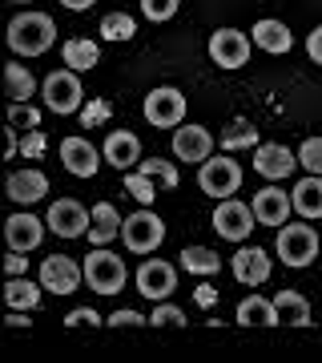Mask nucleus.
Returning <instances> with one entry per match:
<instances>
[{"label": "nucleus", "instance_id": "f257e3e1", "mask_svg": "<svg viewBox=\"0 0 322 363\" xmlns=\"http://www.w3.org/2000/svg\"><path fill=\"white\" fill-rule=\"evenodd\" d=\"M52 40H57V25H52L49 13H21V16H13V25H8V45H13V52H21V57H40V52H49Z\"/></svg>", "mask_w": 322, "mask_h": 363}, {"label": "nucleus", "instance_id": "f03ea898", "mask_svg": "<svg viewBox=\"0 0 322 363\" xmlns=\"http://www.w3.org/2000/svg\"><path fill=\"white\" fill-rule=\"evenodd\" d=\"M40 97H45V109L49 113H81L85 109V89H81V77L77 69H57L45 77L40 85Z\"/></svg>", "mask_w": 322, "mask_h": 363}, {"label": "nucleus", "instance_id": "7ed1b4c3", "mask_svg": "<svg viewBox=\"0 0 322 363\" xmlns=\"http://www.w3.org/2000/svg\"><path fill=\"white\" fill-rule=\"evenodd\" d=\"M318 230L314 226H306V222H290V226H278V259L286 262V267H294V271H302V267H310V262L318 259Z\"/></svg>", "mask_w": 322, "mask_h": 363}, {"label": "nucleus", "instance_id": "20e7f679", "mask_svg": "<svg viewBox=\"0 0 322 363\" xmlns=\"http://www.w3.org/2000/svg\"><path fill=\"white\" fill-rule=\"evenodd\" d=\"M85 283H89V291H97V295H117L121 286H125L129 271H125V259H117L113 250L105 247H93V255L85 262Z\"/></svg>", "mask_w": 322, "mask_h": 363}, {"label": "nucleus", "instance_id": "39448f33", "mask_svg": "<svg viewBox=\"0 0 322 363\" xmlns=\"http://www.w3.org/2000/svg\"><path fill=\"white\" fill-rule=\"evenodd\" d=\"M197 186H202V194H209V198H218L222 202V198L238 194V186H242V166L222 150L218 157H206V162H202V169H197Z\"/></svg>", "mask_w": 322, "mask_h": 363}, {"label": "nucleus", "instance_id": "423d86ee", "mask_svg": "<svg viewBox=\"0 0 322 363\" xmlns=\"http://www.w3.org/2000/svg\"><path fill=\"white\" fill-rule=\"evenodd\" d=\"M161 238H166V222L157 218L149 206H142L137 214H129L121 222V242H125L133 255H154L161 247Z\"/></svg>", "mask_w": 322, "mask_h": 363}, {"label": "nucleus", "instance_id": "0eeeda50", "mask_svg": "<svg viewBox=\"0 0 322 363\" xmlns=\"http://www.w3.org/2000/svg\"><path fill=\"white\" fill-rule=\"evenodd\" d=\"M181 117H185V97L173 85H157L149 97H145V121L157 125V130H178Z\"/></svg>", "mask_w": 322, "mask_h": 363}, {"label": "nucleus", "instance_id": "6e6552de", "mask_svg": "<svg viewBox=\"0 0 322 363\" xmlns=\"http://www.w3.org/2000/svg\"><path fill=\"white\" fill-rule=\"evenodd\" d=\"M254 206H246L238 198H222L218 210H214V230L222 238H230V242H246L250 230H254Z\"/></svg>", "mask_w": 322, "mask_h": 363}, {"label": "nucleus", "instance_id": "1a4fd4ad", "mask_svg": "<svg viewBox=\"0 0 322 363\" xmlns=\"http://www.w3.org/2000/svg\"><path fill=\"white\" fill-rule=\"evenodd\" d=\"M40 283L52 295H73L85 283V267H77V259H64V255H49L40 262Z\"/></svg>", "mask_w": 322, "mask_h": 363}, {"label": "nucleus", "instance_id": "9d476101", "mask_svg": "<svg viewBox=\"0 0 322 363\" xmlns=\"http://www.w3.org/2000/svg\"><path fill=\"white\" fill-rule=\"evenodd\" d=\"M49 230L61 234V238H81V234H89L93 226V210H85L81 202L73 198H61V202H52L49 206Z\"/></svg>", "mask_w": 322, "mask_h": 363}, {"label": "nucleus", "instance_id": "9b49d317", "mask_svg": "<svg viewBox=\"0 0 322 363\" xmlns=\"http://www.w3.org/2000/svg\"><path fill=\"white\" fill-rule=\"evenodd\" d=\"M173 291H178V271H173L166 259H145L142 267H137V295L161 303V298H169Z\"/></svg>", "mask_w": 322, "mask_h": 363}, {"label": "nucleus", "instance_id": "f8f14e48", "mask_svg": "<svg viewBox=\"0 0 322 363\" xmlns=\"http://www.w3.org/2000/svg\"><path fill=\"white\" fill-rule=\"evenodd\" d=\"M209 57H214V65L222 69H242L250 61V37L238 33V28H218L214 37H209Z\"/></svg>", "mask_w": 322, "mask_h": 363}, {"label": "nucleus", "instance_id": "ddd939ff", "mask_svg": "<svg viewBox=\"0 0 322 363\" xmlns=\"http://www.w3.org/2000/svg\"><path fill=\"white\" fill-rule=\"evenodd\" d=\"M294 166H302V162H298V154H290V145H278V142H258L254 145V169L262 178H270V182L290 178Z\"/></svg>", "mask_w": 322, "mask_h": 363}, {"label": "nucleus", "instance_id": "4468645a", "mask_svg": "<svg viewBox=\"0 0 322 363\" xmlns=\"http://www.w3.org/2000/svg\"><path fill=\"white\" fill-rule=\"evenodd\" d=\"M45 226L49 222H40L33 210H16L13 218L4 222V242H8V250H37L40 238H45Z\"/></svg>", "mask_w": 322, "mask_h": 363}, {"label": "nucleus", "instance_id": "2eb2a0df", "mask_svg": "<svg viewBox=\"0 0 322 363\" xmlns=\"http://www.w3.org/2000/svg\"><path fill=\"white\" fill-rule=\"evenodd\" d=\"M173 157L178 162H206L214 157V133L206 125H178L173 130Z\"/></svg>", "mask_w": 322, "mask_h": 363}, {"label": "nucleus", "instance_id": "dca6fc26", "mask_svg": "<svg viewBox=\"0 0 322 363\" xmlns=\"http://www.w3.org/2000/svg\"><path fill=\"white\" fill-rule=\"evenodd\" d=\"M250 206H254V218L262 222V226H286L294 198L286 194V190H278V186H266V190H258L254 194Z\"/></svg>", "mask_w": 322, "mask_h": 363}, {"label": "nucleus", "instance_id": "f3484780", "mask_svg": "<svg viewBox=\"0 0 322 363\" xmlns=\"http://www.w3.org/2000/svg\"><path fill=\"white\" fill-rule=\"evenodd\" d=\"M4 190H8V198H13L16 206H33V202H40V198L49 194V178L40 174V169H13L8 174V182H4Z\"/></svg>", "mask_w": 322, "mask_h": 363}, {"label": "nucleus", "instance_id": "a211bd4d", "mask_svg": "<svg viewBox=\"0 0 322 363\" xmlns=\"http://www.w3.org/2000/svg\"><path fill=\"white\" fill-rule=\"evenodd\" d=\"M230 271H234L238 283L258 286V283H266V279H270V255H266L262 247H242L230 259Z\"/></svg>", "mask_w": 322, "mask_h": 363}, {"label": "nucleus", "instance_id": "6ab92c4d", "mask_svg": "<svg viewBox=\"0 0 322 363\" xmlns=\"http://www.w3.org/2000/svg\"><path fill=\"white\" fill-rule=\"evenodd\" d=\"M61 162L69 174H77V178H93L97 174V145L85 142V138H64L61 142Z\"/></svg>", "mask_w": 322, "mask_h": 363}, {"label": "nucleus", "instance_id": "aec40b11", "mask_svg": "<svg viewBox=\"0 0 322 363\" xmlns=\"http://www.w3.org/2000/svg\"><path fill=\"white\" fill-rule=\"evenodd\" d=\"M101 157L109 162V166H117V169H129L133 162H142V142H137V133H129V130H113L109 138H105Z\"/></svg>", "mask_w": 322, "mask_h": 363}, {"label": "nucleus", "instance_id": "412c9836", "mask_svg": "<svg viewBox=\"0 0 322 363\" xmlns=\"http://www.w3.org/2000/svg\"><path fill=\"white\" fill-rule=\"evenodd\" d=\"M40 291L45 283H33L25 274H8V283H4V303H8V311H37L40 307Z\"/></svg>", "mask_w": 322, "mask_h": 363}, {"label": "nucleus", "instance_id": "4be33fe9", "mask_svg": "<svg viewBox=\"0 0 322 363\" xmlns=\"http://www.w3.org/2000/svg\"><path fill=\"white\" fill-rule=\"evenodd\" d=\"M250 33H254V45H258L262 52H274V57H282V52L294 49V33H290L282 21H258Z\"/></svg>", "mask_w": 322, "mask_h": 363}, {"label": "nucleus", "instance_id": "5701e85b", "mask_svg": "<svg viewBox=\"0 0 322 363\" xmlns=\"http://www.w3.org/2000/svg\"><path fill=\"white\" fill-rule=\"evenodd\" d=\"M121 214H117V206L113 202H97L93 206V226H89V238L93 247H105V242H113V238H121Z\"/></svg>", "mask_w": 322, "mask_h": 363}, {"label": "nucleus", "instance_id": "b1692460", "mask_svg": "<svg viewBox=\"0 0 322 363\" xmlns=\"http://www.w3.org/2000/svg\"><path fill=\"white\" fill-rule=\"evenodd\" d=\"M238 323H246V327H274V323H282V315H278V307H274V298L246 295L242 303H238Z\"/></svg>", "mask_w": 322, "mask_h": 363}, {"label": "nucleus", "instance_id": "393cba45", "mask_svg": "<svg viewBox=\"0 0 322 363\" xmlns=\"http://www.w3.org/2000/svg\"><path fill=\"white\" fill-rule=\"evenodd\" d=\"M294 210L302 218H322V174H310L294 186Z\"/></svg>", "mask_w": 322, "mask_h": 363}, {"label": "nucleus", "instance_id": "a878e982", "mask_svg": "<svg viewBox=\"0 0 322 363\" xmlns=\"http://www.w3.org/2000/svg\"><path fill=\"white\" fill-rule=\"evenodd\" d=\"M274 307L282 315V323H294V327L310 323V303H306V295H298V291H278V295H274Z\"/></svg>", "mask_w": 322, "mask_h": 363}, {"label": "nucleus", "instance_id": "bb28decb", "mask_svg": "<svg viewBox=\"0 0 322 363\" xmlns=\"http://www.w3.org/2000/svg\"><path fill=\"white\" fill-rule=\"evenodd\" d=\"M97 61H101V52H97V40H85V37H73L64 40V65L69 69H97Z\"/></svg>", "mask_w": 322, "mask_h": 363}, {"label": "nucleus", "instance_id": "cd10ccee", "mask_svg": "<svg viewBox=\"0 0 322 363\" xmlns=\"http://www.w3.org/2000/svg\"><path fill=\"white\" fill-rule=\"evenodd\" d=\"M181 267L190 274H218L222 271V255L209 247H185L181 250Z\"/></svg>", "mask_w": 322, "mask_h": 363}, {"label": "nucleus", "instance_id": "c85d7f7f", "mask_svg": "<svg viewBox=\"0 0 322 363\" xmlns=\"http://www.w3.org/2000/svg\"><path fill=\"white\" fill-rule=\"evenodd\" d=\"M4 93H8V101H33L37 81H33V73L25 65H8L4 69Z\"/></svg>", "mask_w": 322, "mask_h": 363}, {"label": "nucleus", "instance_id": "c756f323", "mask_svg": "<svg viewBox=\"0 0 322 363\" xmlns=\"http://www.w3.org/2000/svg\"><path fill=\"white\" fill-rule=\"evenodd\" d=\"M137 33V21L129 13H105L101 16V37L105 40H129Z\"/></svg>", "mask_w": 322, "mask_h": 363}, {"label": "nucleus", "instance_id": "7c9ffc66", "mask_svg": "<svg viewBox=\"0 0 322 363\" xmlns=\"http://www.w3.org/2000/svg\"><path fill=\"white\" fill-rule=\"evenodd\" d=\"M254 145H258V130L250 121H234V130L222 133V150L226 154H234V150H254Z\"/></svg>", "mask_w": 322, "mask_h": 363}, {"label": "nucleus", "instance_id": "2f4dec72", "mask_svg": "<svg viewBox=\"0 0 322 363\" xmlns=\"http://www.w3.org/2000/svg\"><path fill=\"white\" fill-rule=\"evenodd\" d=\"M125 194H129V198H137L142 206H149V202L157 198L154 178H149V174H142V169H133V174H125Z\"/></svg>", "mask_w": 322, "mask_h": 363}, {"label": "nucleus", "instance_id": "473e14b6", "mask_svg": "<svg viewBox=\"0 0 322 363\" xmlns=\"http://www.w3.org/2000/svg\"><path fill=\"white\" fill-rule=\"evenodd\" d=\"M142 174L149 178H161V186H178V166L173 162H161V157H149V162H137Z\"/></svg>", "mask_w": 322, "mask_h": 363}, {"label": "nucleus", "instance_id": "72a5a7b5", "mask_svg": "<svg viewBox=\"0 0 322 363\" xmlns=\"http://www.w3.org/2000/svg\"><path fill=\"white\" fill-rule=\"evenodd\" d=\"M8 125H28V130H37L40 125V109L28 101H8Z\"/></svg>", "mask_w": 322, "mask_h": 363}, {"label": "nucleus", "instance_id": "f704fd0d", "mask_svg": "<svg viewBox=\"0 0 322 363\" xmlns=\"http://www.w3.org/2000/svg\"><path fill=\"white\" fill-rule=\"evenodd\" d=\"M109 113H113V105L101 101V97H93V101H85V109H81V125H85V130H93V125L109 121Z\"/></svg>", "mask_w": 322, "mask_h": 363}, {"label": "nucleus", "instance_id": "c9c22d12", "mask_svg": "<svg viewBox=\"0 0 322 363\" xmlns=\"http://www.w3.org/2000/svg\"><path fill=\"white\" fill-rule=\"evenodd\" d=\"M298 162L310 169V174H322V138H306L298 145Z\"/></svg>", "mask_w": 322, "mask_h": 363}, {"label": "nucleus", "instance_id": "e433bc0d", "mask_svg": "<svg viewBox=\"0 0 322 363\" xmlns=\"http://www.w3.org/2000/svg\"><path fill=\"white\" fill-rule=\"evenodd\" d=\"M178 4H181V0H142V13L161 25V21H169V16L178 13Z\"/></svg>", "mask_w": 322, "mask_h": 363}, {"label": "nucleus", "instance_id": "4c0bfd02", "mask_svg": "<svg viewBox=\"0 0 322 363\" xmlns=\"http://www.w3.org/2000/svg\"><path fill=\"white\" fill-rule=\"evenodd\" d=\"M149 323H185V311H181V307H173V303H166V298H161V303H157L154 307V315H149Z\"/></svg>", "mask_w": 322, "mask_h": 363}, {"label": "nucleus", "instance_id": "58836bf2", "mask_svg": "<svg viewBox=\"0 0 322 363\" xmlns=\"http://www.w3.org/2000/svg\"><path fill=\"white\" fill-rule=\"evenodd\" d=\"M45 150H49V138H45L40 130H28V138L21 142V154H25V157H40Z\"/></svg>", "mask_w": 322, "mask_h": 363}, {"label": "nucleus", "instance_id": "ea45409f", "mask_svg": "<svg viewBox=\"0 0 322 363\" xmlns=\"http://www.w3.org/2000/svg\"><path fill=\"white\" fill-rule=\"evenodd\" d=\"M64 323H69V327H81V323H105V319L93 311V307H77V311L64 315Z\"/></svg>", "mask_w": 322, "mask_h": 363}, {"label": "nucleus", "instance_id": "a19ab883", "mask_svg": "<svg viewBox=\"0 0 322 363\" xmlns=\"http://www.w3.org/2000/svg\"><path fill=\"white\" fill-rule=\"evenodd\" d=\"M109 323H113V327H137V323H149V319L137 315V311H113V315H109Z\"/></svg>", "mask_w": 322, "mask_h": 363}, {"label": "nucleus", "instance_id": "79ce46f5", "mask_svg": "<svg viewBox=\"0 0 322 363\" xmlns=\"http://www.w3.org/2000/svg\"><path fill=\"white\" fill-rule=\"evenodd\" d=\"M306 52H310V61H314V65H322V25L306 37Z\"/></svg>", "mask_w": 322, "mask_h": 363}, {"label": "nucleus", "instance_id": "37998d69", "mask_svg": "<svg viewBox=\"0 0 322 363\" xmlns=\"http://www.w3.org/2000/svg\"><path fill=\"white\" fill-rule=\"evenodd\" d=\"M28 259H25V250H8V259H4V271L8 274H25Z\"/></svg>", "mask_w": 322, "mask_h": 363}, {"label": "nucleus", "instance_id": "c03bdc74", "mask_svg": "<svg viewBox=\"0 0 322 363\" xmlns=\"http://www.w3.org/2000/svg\"><path fill=\"white\" fill-rule=\"evenodd\" d=\"M193 298H197V307H214V303H218V291H214L209 283H202L197 291H193Z\"/></svg>", "mask_w": 322, "mask_h": 363}, {"label": "nucleus", "instance_id": "a18cd8bd", "mask_svg": "<svg viewBox=\"0 0 322 363\" xmlns=\"http://www.w3.org/2000/svg\"><path fill=\"white\" fill-rule=\"evenodd\" d=\"M64 9H73V13H85V9H93L97 0H61Z\"/></svg>", "mask_w": 322, "mask_h": 363}, {"label": "nucleus", "instance_id": "49530a36", "mask_svg": "<svg viewBox=\"0 0 322 363\" xmlns=\"http://www.w3.org/2000/svg\"><path fill=\"white\" fill-rule=\"evenodd\" d=\"M4 323H8V327H28V319H25V311H8Z\"/></svg>", "mask_w": 322, "mask_h": 363}]
</instances>
